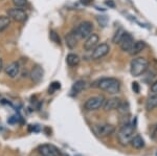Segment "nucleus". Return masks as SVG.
<instances>
[{
	"label": "nucleus",
	"instance_id": "1",
	"mask_svg": "<svg viewBox=\"0 0 157 156\" xmlns=\"http://www.w3.org/2000/svg\"><path fill=\"white\" fill-rule=\"evenodd\" d=\"M92 86L106 91L109 94H116L121 90L120 81L114 78H102L93 83Z\"/></svg>",
	"mask_w": 157,
	"mask_h": 156
},
{
	"label": "nucleus",
	"instance_id": "2",
	"mask_svg": "<svg viewBox=\"0 0 157 156\" xmlns=\"http://www.w3.org/2000/svg\"><path fill=\"white\" fill-rule=\"evenodd\" d=\"M134 130H135V126H133L130 123H126L121 126L117 133V139L121 145L127 146L130 144L131 139L134 136Z\"/></svg>",
	"mask_w": 157,
	"mask_h": 156
},
{
	"label": "nucleus",
	"instance_id": "3",
	"mask_svg": "<svg viewBox=\"0 0 157 156\" xmlns=\"http://www.w3.org/2000/svg\"><path fill=\"white\" fill-rule=\"evenodd\" d=\"M149 68V61L146 58H135L131 61L130 72L133 77H139L144 74Z\"/></svg>",
	"mask_w": 157,
	"mask_h": 156
},
{
	"label": "nucleus",
	"instance_id": "4",
	"mask_svg": "<svg viewBox=\"0 0 157 156\" xmlns=\"http://www.w3.org/2000/svg\"><path fill=\"white\" fill-rule=\"evenodd\" d=\"M92 29H93V24L90 21H84V22H81L73 29V32L77 35L78 39H84V38H87L88 36H90L92 34Z\"/></svg>",
	"mask_w": 157,
	"mask_h": 156
},
{
	"label": "nucleus",
	"instance_id": "5",
	"mask_svg": "<svg viewBox=\"0 0 157 156\" xmlns=\"http://www.w3.org/2000/svg\"><path fill=\"white\" fill-rule=\"evenodd\" d=\"M105 97L103 95H97V97H89L84 104V108L87 111H95V110L101 109L104 106L105 103Z\"/></svg>",
	"mask_w": 157,
	"mask_h": 156
},
{
	"label": "nucleus",
	"instance_id": "6",
	"mask_svg": "<svg viewBox=\"0 0 157 156\" xmlns=\"http://www.w3.org/2000/svg\"><path fill=\"white\" fill-rule=\"evenodd\" d=\"M7 16L11 18V20H14L16 22H24L27 19V14L25 13L24 10L20 7H12L6 11Z\"/></svg>",
	"mask_w": 157,
	"mask_h": 156
},
{
	"label": "nucleus",
	"instance_id": "7",
	"mask_svg": "<svg viewBox=\"0 0 157 156\" xmlns=\"http://www.w3.org/2000/svg\"><path fill=\"white\" fill-rule=\"evenodd\" d=\"M93 131L98 136L106 137L115 132V127L111 124H100V125H95L93 127Z\"/></svg>",
	"mask_w": 157,
	"mask_h": 156
},
{
	"label": "nucleus",
	"instance_id": "8",
	"mask_svg": "<svg viewBox=\"0 0 157 156\" xmlns=\"http://www.w3.org/2000/svg\"><path fill=\"white\" fill-rule=\"evenodd\" d=\"M38 151L41 156H61V151L54 145H41L38 147Z\"/></svg>",
	"mask_w": 157,
	"mask_h": 156
},
{
	"label": "nucleus",
	"instance_id": "9",
	"mask_svg": "<svg viewBox=\"0 0 157 156\" xmlns=\"http://www.w3.org/2000/svg\"><path fill=\"white\" fill-rule=\"evenodd\" d=\"M109 50H110V46L107 44V43H101V44H98L95 46V48L93 49L92 51V55H91V58L93 60H98V59H102L108 55Z\"/></svg>",
	"mask_w": 157,
	"mask_h": 156
},
{
	"label": "nucleus",
	"instance_id": "10",
	"mask_svg": "<svg viewBox=\"0 0 157 156\" xmlns=\"http://www.w3.org/2000/svg\"><path fill=\"white\" fill-rule=\"evenodd\" d=\"M120 46H121V49L123 50V51H127L129 52L132 48L133 44H134V39L133 37L131 36L129 32H126L123 35V37H121V41H120Z\"/></svg>",
	"mask_w": 157,
	"mask_h": 156
},
{
	"label": "nucleus",
	"instance_id": "11",
	"mask_svg": "<svg viewBox=\"0 0 157 156\" xmlns=\"http://www.w3.org/2000/svg\"><path fill=\"white\" fill-rule=\"evenodd\" d=\"M98 40H100V38H98V34H91L90 36H88L86 38V41L84 42V45H83V47H84V49L86 51H90V50H93L95 48V46L98 45Z\"/></svg>",
	"mask_w": 157,
	"mask_h": 156
},
{
	"label": "nucleus",
	"instance_id": "12",
	"mask_svg": "<svg viewBox=\"0 0 157 156\" xmlns=\"http://www.w3.org/2000/svg\"><path fill=\"white\" fill-rule=\"evenodd\" d=\"M30 79L34 83H40L43 80V75H44V70L40 65H36L30 70Z\"/></svg>",
	"mask_w": 157,
	"mask_h": 156
},
{
	"label": "nucleus",
	"instance_id": "13",
	"mask_svg": "<svg viewBox=\"0 0 157 156\" xmlns=\"http://www.w3.org/2000/svg\"><path fill=\"white\" fill-rule=\"evenodd\" d=\"M20 69H21V67H20V64L18 62H12L6 67L4 71H6V75H9V77L12 78V79H14V78H16L17 75H19Z\"/></svg>",
	"mask_w": 157,
	"mask_h": 156
},
{
	"label": "nucleus",
	"instance_id": "14",
	"mask_svg": "<svg viewBox=\"0 0 157 156\" xmlns=\"http://www.w3.org/2000/svg\"><path fill=\"white\" fill-rule=\"evenodd\" d=\"M121 103V101L118 97H112V99L106 100L104 103V110L105 111H111V110H117L118 106Z\"/></svg>",
	"mask_w": 157,
	"mask_h": 156
},
{
	"label": "nucleus",
	"instance_id": "15",
	"mask_svg": "<svg viewBox=\"0 0 157 156\" xmlns=\"http://www.w3.org/2000/svg\"><path fill=\"white\" fill-rule=\"evenodd\" d=\"M86 86H87V83L83 80H78V81L75 82L71 86V89H70V95H72V97L78 95L85 89Z\"/></svg>",
	"mask_w": 157,
	"mask_h": 156
},
{
	"label": "nucleus",
	"instance_id": "16",
	"mask_svg": "<svg viewBox=\"0 0 157 156\" xmlns=\"http://www.w3.org/2000/svg\"><path fill=\"white\" fill-rule=\"evenodd\" d=\"M78 38L73 32H68L66 35V37H65V42H66L67 47H69V48H71V49L75 48L78 45Z\"/></svg>",
	"mask_w": 157,
	"mask_h": 156
},
{
	"label": "nucleus",
	"instance_id": "17",
	"mask_svg": "<svg viewBox=\"0 0 157 156\" xmlns=\"http://www.w3.org/2000/svg\"><path fill=\"white\" fill-rule=\"evenodd\" d=\"M130 144L134 149L139 150V149H143V148L145 147V140H144V138L141 137L140 135L134 134V136L132 137V139H131Z\"/></svg>",
	"mask_w": 157,
	"mask_h": 156
},
{
	"label": "nucleus",
	"instance_id": "18",
	"mask_svg": "<svg viewBox=\"0 0 157 156\" xmlns=\"http://www.w3.org/2000/svg\"><path fill=\"white\" fill-rule=\"evenodd\" d=\"M146 47V43L144 41H136L134 42L132 48L129 51V54L132 55V56H135V55H138L139 52H141Z\"/></svg>",
	"mask_w": 157,
	"mask_h": 156
},
{
	"label": "nucleus",
	"instance_id": "19",
	"mask_svg": "<svg viewBox=\"0 0 157 156\" xmlns=\"http://www.w3.org/2000/svg\"><path fill=\"white\" fill-rule=\"evenodd\" d=\"M157 107V94L150 95L146 101V109L148 111H152Z\"/></svg>",
	"mask_w": 157,
	"mask_h": 156
},
{
	"label": "nucleus",
	"instance_id": "20",
	"mask_svg": "<svg viewBox=\"0 0 157 156\" xmlns=\"http://www.w3.org/2000/svg\"><path fill=\"white\" fill-rule=\"evenodd\" d=\"M80 57L75 54H68L66 57V63L70 67H75L80 64Z\"/></svg>",
	"mask_w": 157,
	"mask_h": 156
},
{
	"label": "nucleus",
	"instance_id": "21",
	"mask_svg": "<svg viewBox=\"0 0 157 156\" xmlns=\"http://www.w3.org/2000/svg\"><path fill=\"white\" fill-rule=\"evenodd\" d=\"M11 25V18L9 16H0V32L6 31Z\"/></svg>",
	"mask_w": 157,
	"mask_h": 156
},
{
	"label": "nucleus",
	"instance_id": "22",
	"mask_svg": "<svg viewBox=\"0 0 157 156\" xmlns=\"http://www.w3.org/2000/svg\"><path fill=\"white\" fill-rule=\"evenodd\" d=\"M117 110L121 114H127L129 112V104L127 102H121L117 108Z\"/></svg>",
	"mask_w": 157,
	"mask_h": 156
},
{
	"label": "nucleus",
	"instance_id": "23",
	"mask_svg": "<svg viewBox=\"0 0 157 156\" xmlns=\"http://www.w3.org/2000/svg\"><path fill=\"white\" fill-rule=\"evenodd\" d=\"M124 34H125L124 29H117V31L115 32L114 36H113V38H112L113 43H120V41H121V37H123Z\"/></svg>",
	"mask_w": 157,
	"mask_h": 156
},
{
	"label": "nucleus",
	"instance_id": "24",
	"mask_svg": "<svg viewBox=\"0 0 157 156\" xmlns=\"http://www.w3.org/2000/svg\"><path fill=\"white\" fill-rule=\"evenodd\" d=\"M49 38H50V40H52V42H55L56 44H59V45L61 44V39H60L59 35H58L55 31H50Z\"/></svg>",
	"mask_w": 157,
	"mask_h": 156
},
{
	"label": "nucleus",
	"instance_id": "25",
	"mask_svg": "<svg viewBox=\"0 0 157 156\" xmlns=\"http://www.w3.org/2000/svg\"><path fill=\"white\" fill-rule=\"evenodd\" d=\"M13 3H14V6L16 7H20V9H22V7H24L25 6H26L27 0H13Z\"/></svg>",
	"mask_w": 157,
	"mask_h": 156
},
{
	"label": "nucleus",
	"instance_id": "26",
	"mask_svg": "<svg viewBox=\"0 0 157 156\" xmlns=\"http://www.w3.org/2000/svg\"><path fill=\"white\" fill-rule=\"evenodd\" d=\"M60 87H61V85H60L59 82H54L52 85H50V87H49V94L50 93H54L56 90L60 89Z\"/></svg>",
	"mask_w": 157,
	"mask_h": 156
},
{
	"label": "nucleus",
	"instance_id": "27",
	"mask_svg": "<svg viewBox=\"0 0 157 156\" xmlns=\"http://www.w3.org/2000/svg\"><path fill=\"white\" fill-rule=\"evenodd\" d=\"M151 91L153 92L154 94H157V80L155 82L152 83V86H151Z\"/></svg>",
	"mask_w": 157,
	"mask_h": 156
},
{
	"label": "nucleus",
	"instance_id": "28",
	"mask_svg": "<svg viewBox=\"0 0 157 156\" xmlns=\"http://www.w3.org/2000/svg\"><path fill=\"white\" fill-rule=\"evenodd\" d=\"M132 88H133V90L136 92V93H138V92H139V87H138V84H137L136 82H134V83H133Z\"/></svg>",
	"mask_w": 157,
	"mask_h": 156
},
{
	"label": "nucleus",
	"instance_id": "29",
	"mask_svg": "<svg viewBox=\"0 0 157 156\" xmlns=\"http://www.w3.org/2000/svg\"><path fill=\"white\" fill-rule=\"evenodd\" d=\"M81 3L84 4V6H89L90 3H92L93 0H80Z\"/></svg>",
	"mask_w": 157,
	"mask_h": 156
},
{
	"label": "nucleus",
	"instance_id": "30",
	"mask_svg": "<svg viewBox=\"0 0 157 156\" xmlns=\"http://www.w3.org/2000/svg\"><path fill=\"white\" fill-rule=\"evenodd\" d=\"M2 68H3V60L0 58V71L2 70Z\"/></svg>",
	"mask_w": 157,
	"mask_h": 156
},
{
	"label": "nucleus",
	"instance_id": "31",
	"mask_svg": "<svg viewBox=\"0 0 157 156\" xmlns=\"http://www.w3.org/2000/svg\"><path fill=\"white\" fill-rule=\"evenodd\" d=\"M106 3H107L108 6H109V4H110L111 6H114V3H113V2H111V1H107V2H106Z\"/></svg>",
	"mask_w": 157,
	"mask_h": 156
},
{
	"label": "nucleus",
	"instance_id": "32",
	"mask_svg": "<svg viewBox=\"0 0 157 156\" xmlns=\"http://www.w3.org/2000/svg\"><path fill=\"white\" fill-rule=\"evenodd\" d=\"M61 156H69V155L66 154V153H61Z\"/></svg>",
	"mask_w": 157,
	"mask_h": 156
},
{
	"label": "nucleus",
	"instance_id": "33",
	"mask_svg": "<svg viewBox=\"0 0 157 156\" xmlns=\"http://www.w3.org/2000/svg\"><path fill=\"white\" fill-rule=\"evenodd\" d=\"M156 128H157V124H156Z\"/></svg>",
	"mask_w": 157,
	"mask_h": 156
},
{
	"label": "nucleus",
	"instance_id": "34",
	"mask_svg": "<svg viewBox=\"0 0 157 156\" xmlns=\"http://www.w3.org/2000/svg\"><path fill=\"white\" fill-rule=\"evenodd\" d=\"M156 156H157V153H156Z\"/></svg>",
	"mask_w": 157,
	"mask_h": 156
}]
</instances>
